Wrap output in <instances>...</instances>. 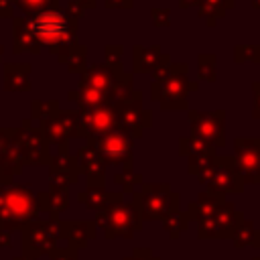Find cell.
<instances>
[{"label":"cell","instance_id":"cell-13","mask_svg":"<svg viewBox=\"0 0 260 260\" xmlns=\"http://www.w3.org/2000/svg\"><path fill=\"white\" fill-rule=\"evenodd\" d=\"M189 122L193 136L209 142L215 148L225 146V112L213 110V112H197L189 110Z\"/></svg>","mask_w":260,"mask_h":260},{"label":"cell","instance_id":"cell-29","mask_svg":"<svg viewBox=\"0 0 260 260\" xmlns=\"http://www.w3.org/2000/svg\"><path fill=\"white\" fill-rule=\"evenodd\" d=\"M179 152L181 156H201V154H217V148L197 136H181L179 138Z\"/></svg>","mask_w":260,"mask_h":260},{"label":"cell","instance_id":"cell-4","mask_svg":"<svg viewBox=\"0 0 260 260\" xmlns=\"http://www.w3.org/2000/svg\"><path fill=\"white\" fill-rule=\"evenodd\" d=\"M130 203L134 205L142 221H162L167 215L181 211V197L179 193H173L167 183H142V187L132 193Z\"/></svg>","mask_w":260,"mask_h":260},{"label":"cell","instance_id":"cell-36","mask_svg":"<svg viewBox=\"0 0 260 260\" xmlns=\"http://www.w3.org/2000/svg\"><path fill=\"white\" fill-rule=\"evenodd\" d=\"M254 236H256V230H254V223L244 219L232 234V242L236 248H246V246H252L254 244Z\"/></svg>","mask_w":260,"mask_h":260},{"label":"cell","instance_id":"cell-41","mask_svg":"<svg viewBox=\"0 0 260 260\" xmlns=\"http://www.w3.org/2000/svg\"><path fill=\"white\" fill-rule=\"evenodd\" d=\"M51 260H77V252L71 248H55L49 254Z\"/></svg>","mask_w":260,"mask_h":260},{"label":"cell","instance_id":"cell-3","mask_svg":"<svg viewBox=\"0 0 260 260\" xmlns=\"http://www.w3.org/2000/svg\"><path fill=\"white\" fill-rule=\"evenodd\" d=\"M199 85L189 79V65L171 63V69L165 77L152 79L150 98L160 104V110H189V93L197 91Z\"/></svg>","mask_w":260,"mask_h":260},{"label":"cell","instance_id":"cell-48","mask_svg":"<svg viewBox=\"0 0 260 260\" xmlns=\"http://www.w3.org/2000/svg\"><path fill=\"white\" fill-rule=\"evenodd\" d=\"M83 10H93L98 6V0H75Z\"/></svg>","mask_w":260,"mask_h":260},{"label":"cell","instance_id":"cell-35","mask_svg":"<svg viewBox=\"0 0 260 260\" xmlns=\"http://www.w3.org/2000/svg\"><path fill=\"white\" fill-rule=\"evenodd\" d=\"M189 225V217L185 211H175L162 219V228L171 238H179Z\"/></svg>","mask_w":260,"mask_h":260},{"label":"cell","instance_id":"cell-31","mask_svg":"<svg viewBox=\"0 0 260 260\" xmlns=\"http://www.w3.org/2000/svg\"><path fill=\"white\" fill-rule=\"evenodd\" d=\"M57 112H59V102L57 100H49V102L32 100L30 102V122H37L39 126L53 120L57 116Z\"/></svg>","mask_w":260,"mask_h":260},{"label":"cell","instance_id":"cell-54","mask_svg":"<svg viewBox=\"0 0 260 260\" xmlns=\"http://www.w3.org/2000/svg\"><path fill=\"white\" fill-rule=\"evenodd\" d=\"M254 260H260V256H258V258H254Z\"/></svg>","mask_w":260,"mask_h":260},{"label":"cell","instance_id":"cell-18","mask_svg":"<svg viewBox=\"0 0 260 260\" xmlns=\"http://www.w3.org/2000/svg\"><path fill=\"white\" fill-rule=\"evenodd\" d=\"M79 175H85L87 179V187H104V177H106V162L104 158L98 154V150L89 144L77 148V152L73 154Z\"/></svg>","mask_w":260,"mask_h":260},{"label":"cell","instance_id":"cell-50","mask_svg":"<svg viewBox=\"0 0 260 260\" xmlns=\"http://www.w3.org/2000/svg\"><path fill=\"white\" fill-rule=\"evenodd\" d=\"M252 246L260 250V232H258V230H256V236H254V244H252Z\"/></svg>","mask_w":260,"mask_h":260},{"label":"cell","instance_id":"cell-23","mask_svg":"<svg viewBox=\"0 0 260 260\" xmlns=\"http://www.w3.org/2000/svg\"><path fill=\"white\" fill-rule=\"evenodd\" d=\"M165 59V53L158 45L152 47H140L136 45L132 49V73H154Z\"/></svg>","mask_w":260,"mask_h":260},{"label":"cell","instance_id":"cell-17","mask_svg":"<svg viewBox=\"0 0 260 260\" xmlns=\"http://www.w3.org/2000/svg\"><path fill=\"white\" fill-rule=\"evenodd\" d=\"M79 181V169L75 162V156L69 154L67 146L59 148L55 156H51L49 162V187L69 189Z\"/></svg>","mask_w":260,"mask_h":260},{"label":"cell","instance_id":"cell-45","mask_svg":"<svg viewBox=\"0 0 260 260\" xmlns=\"http://www.w3.org/2000/svg\"><path fill=\"white\" fill-rule=\"evenodd\" d=\"M106 8H122V10H128L134 6V0H104Z\"/></svg>","mask_w":260,"mask_h":260},{"label":"cell","instance_id":"cell-33","mask_svg":"<svg viewBox=\"0 0 260 260\" xmlns=\"http://www.w3.org/2000/svg\"><path fill=\"white\" fill-rule=\"evenodd\" d=\"M197 77L207 83H215L217 79V57L215 53H199L197 55Z\"/></svg>","mask_w":260,"mask_h":260},{"label":"cell","instance_id":"cell-10","mask_svg":"<svg viewBox=\"0 0 260 260\" xmlns=\"http://www.w3.org/2000/svg\"><path fill=\"white\" fill-rule=\"evenodd\" d=\"M234 165L244 185H260V136L234 138Z\"/></svg>","mask_w":260,"mask_h":260},{"label":"cell","instance_id":"cell-26","mask_svg":"<svg viewBox=\"0 0 260 260\" xmlns=\"http://www.w3.org/2000/svg\"><path fill=\"white\" fill-rule=\"evenodd\" d=\"M221 201H225V197H219V195H213V193L203 191V193L197 195V199H195L193 203H189V207H187L185 213H187L189 221H191V219H193V221H199V219H203V217H209V215L217 209V205H219Z\"/></svg>","mask_w":260,"mask_h":260},{"label":"cell","instance_id":"cell-52","mask_svg":"<svg viewBox=\"0 0 260 260\" xmlns=\"http://www.w3.org/2000/svg\"><path fill=\"white\" fill-rule=\"evenodd\" d=\"M252 6H254V8H258V10H260V0H252Z\"/></svg>","mask_w":260,"mask_h":260},{"label":"cell","instance_id":"cell-55","mask_svg":"<svg viewBox=\"0 0 260 260\" xmlns=\"http://www.w3.org/2000/svg\"><path fill=\"white\" fill-rule=\"evenodd\" d=\"M65 2H67V0H65Z\"/></svg>","mask_w":260,"mask_h":260},{"label":"cell","instance_id":"cell-6","mask_svg":"<svg viewBox=\"0 0 260 260\" xmlns=\"http://www.w3.org/2000/svg\"><path fill=\"white\" fill-rule=\"evenodd\" d=\"M61 219H35L22 230V256H49L61 240Z\"/></svg>","mask_w":260,"mask_h":260},{"label":"cell","instance_id":"cell-49","mask_svg":"<svg viewBox=\"0 0 260 260\" xmlns=\"http://www.w3.org/2000/svg\"><path fill=\"white\" fill-rule=\"evenodd\" d=\"M199 0H179V6L181 8H189V6H197Z\"/></svg>","mask_w":260,"mask_h":260},{"label":"cell","instance_id":"cell-44","mask_svg":"<svg viewBox=\"0 0 260 260\" xmlns=\"http://www.w3.org/2000/svg\"><path fill=\"white\" fill-rule=\"evenodd\" d=\"M252 95H254V106H252V116L260 120V81L252 83Z\"/></svg>","mask_w":260,"mask_h":260},{"label":"cell","instance_id":"cell-14","mask_svg":"<svg viewBox=\"0 0 260 260\" xmlns=\"http://www.w3.org/2000/svg\"><path fill=\"white\" fill-rule=\"evenodd\" d=\"M244 181L234 165V156H219L215 158V167L213 173L209 177V181L205 183V191L225 197V195H234V193H242L244 191Z\"/></svg>","mask_w":260,"mask_h":260},{"label":"cell","instance_id":"cell-9","mask_svg":"<svg viewBox=\"0 0 260 260\" xmlns=\"http://www.w3.org/2000/svg\"><path fill=\"white\" fill-rule=\"evenodd\" d=\"M14 138L22 150L24 165H49L51 162V144L43 136L39 126H32L30 118L20 122V128H14Z\"/></svg>","mask_w":260,"mask_h":260},{"label":"cell","instance_id":"cell-46","mask_svg":"<svg viewBox=\"0 0 260 260\" xmlns=\"http://www.w3.org/2000/svg\"><path fill=\"white\" fill-rule=\"evenodd\" d=\"M14 12V2L12 0H0V18H10Z\"/></svg>","mask_w":260,"mask_h":260},{"label":"cell","instance_id":"cell-20","mask_svg":"<svg viewBox=\"0 0 260 260\" xmlns=\"http://www.w3.org/2000/svg\"><path fill=\"white\" fill-rule=\"evenodd\" d=\"M41 47L43 45L39 43L28 16H14L12 18V53L14 55H22V53L39 55Z\"/></svg>","mask_w":260,"mask_h":260},{"label":"cell","instance_id":"cell-38","mask_svg":"<svg viewBox=\"0 0 260 260\" xmlns=\"http://www.w3.org/2000/svg\"><path fill=\"white\" fill-rule=\"evenodd\" d=\"M234 61L236 63H260V45H236Z\"/></svg>","mask_w":260,"mask_h":260},{"label":"cell","instance_id":"cell-11","mask_svg":"<svg viewBox=\"0 0 260 260\" xmlns=\"http://www.w3.org/2000/svg\"><path fill=\"white\" fill-rule=\"evenodd\" d=\"M116 128H118V120H116V108L112 104L79 110V138H85L87 144Z\"/></svg>","mask_w":260,"mask_h":260},{"label":"cell","instance_id":"cell-7","mask_svg":"<svg viewBox=\"0 0 260 260\" xmlns=\"http://www.w3.org/2000/svg\"><path fill=\"white\" fill-rule=\"evenodd\" d=\"M116 108V120H118V130L128 134L130 138H140L146 128L152 126V112L142 108V93L140 89L132 91L122 104L114 106Z\"/></svg>","mask_w":260,"mask_h":260},{"label":"cell","instance_id":"cell-53","mask_svg":"<svg viewBox=\"0 0 260 260\" xmlns=\"http://www.w3.org/2000/svg\"><path fill=\"white\" fill-rule=\"evenodd\" d=\"M2 55H4V47L0 45V59H2Z\"/></svg>","mask_w":260,"mask_h":260},{"label":"cell","instance_id":"cell-47","mask_svg":"<svg viewBox=\"0 0 260 260\" xmlns=\"http://www.w3.org/2000/svg\"><path fill=\"white\" fill-rule=\"evenodd\" d=\"M6 246H10V232L0 228V248H6Z\"/></svg>","mask_w":260,"mask_h":260},{"label":"cell","instance_id":"cell-22","mask_svg":"<svg viewBox=\"0 0 260 260\" xmlns=\"http://www.w3.org/2000/svg\"><path fill=\"white\" fill-rule=\"evenodd\" d=\"M30 63H6L2 67V87L6 91H30Z\"/></svg>","mask_w":260,"mask_h":260},{"label":"cell","instance_id":"cell-24","mask_svg":"<svg viewBox=\"0 0 260 260\" xmlns=\"http://www.w3.org/2000/svg\"><path fill=\"white\" fill-rule=\"evenodd\" d=\"M67 189H59V187H49V191L39 193L37 195V203H39V211L49 213V217L59 219V213L67 207Z\"/></svg>","mask_w":260,"mask_h":260},{"label":"cell","instance_id":"cell-1","mask_svg":"<svg viewBox=\"0 0 260 260\" xmlns=\"http://www.w3.org/2000/svg\"><path fill=\"white\" fill-rule=\"evenodd\" d=\"M28 20L39 43L45 45L51 55H57L59 61L71 47L77 45V20L65 14L61 6L32 14L28 16Z\"/></svg>","mask_w":260,"mask_h":260},{"label":"cell","instance_id":"cell-2","mask_svg":"<svg viewBox=\"0 0 260 260\" xmlns=\"http://www.w3.org/2000/svg\"><path fill=\"white\" fill-rule=\"evenodd\" d=\"M37 193L28 183L0 185V228L6 232H22L39 217Z\"/></svg>","mask_w":260,"mask_h":260},{"label":"cell","instance_id":"cell-15","mask_svg":"<svg viewBox=\"0 0 260 260\" xmlns=\"http://www.w3.org/2000/svg\"><path fill=\"white\" fill-rule=\"evenodd\" d=\"M22 150L14 138V128H0V185H12V179L22 173Z\"/></svg>","mask_w":260,"mask_h":260},{"label":"cell","instance_id":"cell-37","mask_svg":"<svg viewBox=\"0 0 260 260\" xmlns=\"http://www.w3.org/2000/svg\"><path fill=\"white\" fill-rule=\"evenodd\" d=\"M14 6H18L26 16L39 14L43 10H51V8H59V0H12Z\"/></svg>","mask_w":260,"mask_h":260},{"label":"cell","instance_id":"cell-19","mask_svg":"<svg viewBox=\"0 0 260 260\" xmlns=\"http://www.w3.org/2000/svg\"><path fill=\"white\" fill-rule=\"evenodd\" d=\"M124 71L122 63H116V65H108V63H93V65H87L81 73V79H79V85H85V87H91L95 91H102V93H110L112 85H114V77L120 75Z\"/></svg>","mask_w":260,"mask_h":260},{"label":"cell","instance_id":"cell-28","mask_svg":"<svg viewBox=\"0 0 260 260\" xmlns=\"http://www.w3.org/2000/svg\"><path fill=\"white\" fill-rule=\"evenodd\" d=\"M67 100H69V102H75V104L79 106L77 110L95 108V106H102V104H110L106 93L95 91V89L85 87V85H79L77 89H69V91H67Z\"/></svg>","mask_w":260,"mask_h":260},{"label":"cell","instance_id":"cell-27","mask_svg":"<svg viewBox=\"0 0 260 260\" xmlns=\"http://www.w3.org/2000/svg\"><path fill=\"white\" fill-rule=\"evenodd\" d=\"M234 6H236V0H199L197 16L203 18L207 26H215L217 20L225 16V12Z\"/></svg>","mask_w":260,"mask_h":260},{"label":"cell","instance_id":"cell-30","mask_svg":"<svg viewBox=\"0 0 260 260\" xmlns=\"http://www.w3.org/2000/svg\"><path fill=\"white\" fill-rule=\"evenodd\" d=\"M132 79H134V77H132L130 71H122L120 75L114 77V85H112V89H110V93H108V102H110L112 106L122 104V102L134 91Z\"/></svg>","mask_w":260,"mask_h":260},{"label":"cell","instance_id":"cell-39","mask_svg":"<svg viewBox=\"0 0 260 260\" xmlns=\"http://www.w3.org/2000/svg\"><path fill=\"white\" fill-rule=\"evenodd\" d=\"M150 18H152L154 26L167 28V26L171 24V10H169V8H158V6H152V8H150Z\"/></svg>","mask_w":260,"mask_h":260},{"label":"cell","instance_id":"cell-32","mask_svg":"<svg viewBox=\"0 0 260 260\" xmlns=\"http://www.w3.org/2000/svg\"><path fill=\"white\" fill-rule=\"evenodd\" d=\"M59 63L67 65V71H69V73H79V75H81L83 69L87 67V49L77 43L75 47H71V49L65 53V57H63Z\"/></svg>","mask_w":260,"mask_h":260},{"label":"cell","instance_id":"cell-42","mask_svg":"<svg viewBox=\"0 0 260 260\" xmlns=\"http://www.w3.org/2000/svg\"><path fill=\"white\" fill-rule=\"evenodd\" d=\"M63 10H65V14H69V16H71V18H75V20H79V18L85 14V10H83L75 0H67Z\"/></svg>","mask_w":260,"mask_h":260},{"label":"cell","instance_id":"cell-21","mask_svg":"<svg viewBox=\"0 0 260 260\" xmlns=\"http://www.w3.org/2000/svg\"><path fill=\"white\" fill-rule=\"evenodd\" d=\"M61 238L67 242V248L71 250H81L87 246L89 240L95 238L98 228L93 221H61Z\"/></svg>","mask_w":260,"mask_h":260},{"label":"cell","instance_id":"cell-34","mask_svg":"<svg viewBox=\"0 0 260 260\" xmlns=\"http://www.w3.org/2000/svg\"><path fill=\"white\" fill-rule=\"evenodd\" d=\"M114 183L118 185V187H122V193H128V195H132L134 191H136V187L140 189L142 187V175L140 173H134L132 169H122V171H118L116 175H114Z\"/></svg>","mask_w":260,"mask_h":260},{"label":"cell","instance_id":"cell-16","mask_svg":"<svg viewBox=\"0 0 260 260\" xmlns=\"http://www.w3.org/2000/svg\"><path fill=\"white\" fill-rule=\"evenodd\" d=\"M39 128L49 144L63 148L71 138H79V110H59L53 120Z\"/></svg>","mask_w":260,"mask_h":260},{"label":"cell","instance_id":"cell-40","mask_svg":"<svg viewBox=\"0 0 260 260\" xmlns=\"http://www.w3.org/2000/svg\"><path fill=\"white\" fill-rule=\"evenodd\" d=\"M104 55H106V63H108V65H116V63H122L124 47H122V45H108V47L104 49Z\"/></svg>","mask_w":260,"mask_h":260},{"label":"cell","instance_id":"cell-25","mask_svg":"<svg viewBox=\"0 0 260 260\" xmlns=\"http://www.w3.org/2000/svg\"><path fill=\"white\" fill-rule=\"evenodd\" d=\"M77 199L87 207V209H93V211H102L118 201H122V193H108L106 187H87V191L79 193Z\"/></svg>","mask_w":260,"mask_h":260},{"label":"cell","instance_id":"cell-51","mask_svg":"<svg viewBox=\"0 0 260 260\" xmlns=\"http://www.w3.org/2000/svg\"><path fill=\"white\" fill-rule=\"evenodd\" d=\"M14 260H39V258H30V256H22V254H20V256H16Z\"/></svg>","mask_w":260,"mask_h":260},{"label":"cell","instance_id":"cell-8","mask_svg":"<svg viewBox=\"0 0 260 260\" xmlns=\"http://www.w3.org/2000/svg\"><path fill=\"white\" fill-rule=\"evenodd\" d=\"M244 221V213L234 207L232 201H221L217 209L197 221V238L201 240H215V238H232L234 230Z\"/></svg>","mask_w":260,"mask_h":260},{"label":"cell","instance_id":"cell-43","mask_svg":"<svg viewBox=\"0 0 260 260\" xmlns=\"http://www.w3.org/2000/svg\"><path fill=\"white\" fill-rule=\"evenodd\" d=\"M126 260H160V258L154 256L148 248H136V250L132 252V256H128Z\"/></svg>","mask_w":260,"mask_h":260},{"label":"cell","instance_id":"cell-12","mask_svg":"<svg viewBox=\"0 0 260 260\" xmlns=\"http://www.w3.org/2000/svg\"><path fill=\"white\" fill-rule=\"evenodd\" d=\"M104 158L106 165H122V169H132V138L118 128L89 142Z\"/></svg>","mask_w":260,"mask_h":260},{"label":"cell","instance_id":"cell-5","mask_svg":"<svg viewBox=\"0 0 260 260\" xmlns=\"http://www.w3.org/2000/svg\"><path fill=\"white\" fill-rule=\"evenodd\" d=\"M95 228L104 234V238H126L130 240L136 232L142 228V219L132 203H126L124 199L98 211L95 215Z\"/></svg>","mask_w":260,"mask_h":260}]
</instances>
